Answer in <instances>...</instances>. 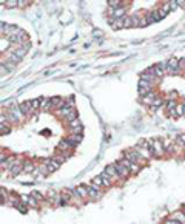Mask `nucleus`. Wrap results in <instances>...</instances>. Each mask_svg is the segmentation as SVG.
I'll return each mask as SVG.
<instances>
[{
	"label": "nucleus",
	"mask_w": 185,
	"mask_h": 224,
	"mask_svg": "<svg viewBox=\"0 0 185 224\" xmlns=\"http://www.w3.org/2000/svg\"><path fill=\"white\" fill-rule=\"evenodd\" d=\"M140 79L142 80H147V82H150L151 85H156V83H159L160 82V79L156 76V73H154V67H150L147 71H144L142 74H140Z\"/></svg>",
	"instance_id": "nucleus-1"
},
{
	"label": "nucleus",
	"mask_w": 185,
	"mask_h": 224,
	"mask_svg": "<svg viewBox=\"0 0 185 224\" xmlns=\"http://www.w3.org/2000/svg\"><path fill=\"white\" fill-rule=\"evenodd\" d=\"M167 73L168 74H179V73H182V70H180V67H179V59L177 57H170L168 60H167Z\"/></svg>",
	"instance_id": "nucleus-2"
},
{
	"label": "nucleus",
	"mask_w": 185,
	"mask_h": 224,
	"mask_svg": "<svg viewBox=\"0 0 185 224\" xmlns=\"http://www.w3.org/2000/svg\"><path fill=\"white\" fill-rule=\"evenodd\" d=\"M86 189H88V195H89V199H92V201H97V199H100L102 196H104V190L100 189V187H97V185H94V184H88L86 185Z\"/></svg>",
	"instance_id": "nucleus-3"
},
{
	"label": "nucleus",
	"mask_w": 185,
	"mask_h": 224,
	"mask_svg": "<svg viewBox=\"0 0 185 224\" xmlns=\"http://www.w3.org/2000/svg\"><path fill=\"white\" fill-rule=\"evenodd\" d=\"M124 158H127V159H130V161H133V162H137L139 165H144L147 161L134 150V149H131V150H125L124 152Z\"/></svg>",
	"instance_id": "nucleus-4"
},
{
	"label": "nucleus",
	"mask_w": 185,
	"mask_h": 224,
	"mask_svg": "<svg viewBox=\"0 0 185 224\" xmlns=\"http://www.w3.org/2000/svg\"><path fill=\"white\" fill-rule=\"evenodd\" d=\"M151 152H153V155L157 156V158L163 156V153H165L163 142H162L160 139H154V141H151Z\"/></svg>",
	"instance_id": "nucleus-5"
},
{
	"label": "nucleus",
	"mask_w": 185,
	"mask_h": 224,
	"mask_svg": "<svg viewBox=\"0 0 185 224\" xmlns=\"http://www.w3.org/2000/svg\"><path fill=\"white\" fill-rule=\"evenodd\" d=\"M119 162H120L122 165H125V167L131 172V175H137V173L140 172V167H142V165H139L137 162H133V161H130V159H127V158H122Z\"/></svg>",
	"instance_id": "nucleus-6"
},
{
	"label": "nucleus",
	"mask_w": 185,
	"mask_h": 224,
	"mask_svg": "<svg viewBox=\"0 0 185 224\" xmlns=\"http://www.w3.org/2000/svg\"><path fill=\"white\" fill-rule=\"evenodd\" d=\"M68 130H69V135H82V130H83V125L80 122V119H74L73 122L68 124Z\"/></svg>",
	"instance_id": "nucleus-7"
},
{
	"label": "nucleus",
	"mask_w": 185,
	"mask_h": 224,
	"mask_svg": "<svg viewBox=\"0 0 185 224\" xmlns=\"http://www.w3.org/2000/svg\"><path fill=\"white\" fill-rule=\"evenodd\" d=\"M73 190H74V196H76L79 201H83V199H88V198H89L86 185H77V187H74Z\"/></svg>",
	"instance_id": "nucleus-8"
},
{
	"label": "nucleus",
	"mask_w": 185,
	"mask_h": 224,
	"mask_svg": "<svg viewBox=\"0 0 185 224\" xmlns=\"http://www.w3.org/2000/svg\"><path fill=\"white\" fill-rule=\"evenodd\" d=\"M153 87L154 85H151L150 82H147V80H139V83H137V88H139V93H140V96H145V94H148V93H151V90H153Z\"/></svg>",
	"instance_id": "nucleus-9"
},
{
	"label": "nucleus",
	"mask_w": 185,
	"mask_h": 224,
	"mask_svg": "<svg viewBox=\"0 0 185 224\" xmlns=\"http://www.w3.org/2000/svg\"><path fill=\"white\" fill-rule=\"evenodd\" d=\"M42 164H45V165H46L48 173H54V172L60 167V164H59L54 158H46V159H43V162H42Z\"/></svg>",
	"instance_id": "nucleus-10"
},
{
	"label": "nucleus",
	"mask_w": 185,
	"mask_h": 224,
	"mask_svg": "<svg viewBox=\"0 0 185 224\" xmlns=\"http://www.w3.org/2000/svg\"><path fill=\"white\" fill-rule=\"evenodd\" d=\"M134 150H136V152H137V153H139V155H140V156H142L144 159H145V161H148V159H151V158L154 156V155H153V152H151L150 149H145V147H140L139 144H137V145L134 147Z\"/></svg>",
	"instance_id": "nucleus-11"
},
{
	"label": "nucleus",
	"mask_w": 185,
	"mask_h": 224,
	"mask_svg": "<svg viewBox=\"0 0 185 224\" xmlns=\"http://www.w3.org/2000/svg\"><path fill=\"white\" fill-rule=\"evenodd\" d=\"M20 201L23 204H26L28 207H33V209H37L39 207V201H36L31 195H20Z\"/></svg>",
	"instance_id": "nucleus-12"
},
{
	"label": "nucleus",
	"mask_w": 185,
	"mask_h": 224,
	"mask_svg": "<svg viewBox=\"0 0 185 224\" xmlns=\"http://www.w3.org/2000/svg\"><path fill=\"white\" fill-rule=\"evenodd\" d=\"M57 150H59L60 153L69 156V150H73V147L69 145V142H68L66 139H62V141H59V144H57Z\"/></svg>",
	"instance_id": "nucleus-13"
},
{
	"label": "nucleus",
	"mask_w": 185,
	"mask_h": 224,
	"mask_svg": "<svg viewBox=\"0 0 185 224\" xmlns=\"http://www.w3.org/2000/svg\"><path fill=\"white\" fill-rule=\"evenodd\" d=\"M104 172L110 175V178L113 179V182H114V181H119V179H122V178L119 176V173H117V170H116V165H114V164H110V165H107Z\"/></svg>",
	"instance_id": "nucleus-14"
},
{
	"label": "nucleus",
	"mask_w": 185,
	"mask_h": 224,
	"mask_svg": "<svg viewBox=\"0 0 185 224\" xmlns=\"http://www.w3.org/2000/svg\"><path fill=\"white\" fill-rule=\"evenodd\" d=\"M74 108H69L68 105H65V107H62V108H59L57 111H56V115H57V118H60V119H66L68 116H69V113H71V111H73Z\"/></svg>",
	"instance_id": "nucleus-15"
},
{
	"label": "nucleus",
	"mask_w": 185,
	"mask_h": 224,
	"mask_svg": "<svg viewBox=\"0 0 185 224\" xmlns=\"http://www.w3.org/2000/svg\"><path fill=\"white\" fill-rule=\"evenodd\" d=\"M114 165H116V170H117V173H119V176H120L122 179H125V178H128V176L131 175V172H130L125 165H122L120 162H116Z\"/></svg>",
	"instance_id": "nucleus-16"
},
{
	"label": "nucleus",
	"mask_w": 185,
	"mask_h": 224,
	"mask_svg": "<svg viewBox=\"0 0 185 224\" xmlns=\"http://www.w3.org/2000/svg\"><path fill=\"white\" fill-rule=\"evenodd\" d=\"M68 142H69V145L74 149V147H77L80 142H82V139H83V136L82 135H69L68 138H65Z\"/></svg>",
	"instance_id": "nucleus-17"
},
{
	"label": "nucleus",
	"mask_w": 185,
	"mask_h": 224,
	"mask_svg": "<svg viewBox=\"0 0 185 224\" xmlns=\"http://www.w3.org/2000/svg\"><path fill=\"white\" fill-rule=\"evenodd\" d=\"M156 99H157V93H156V91H151V93H148V94L142 96V104H145V105H150V107H151V104H153Z\"/></svg>",
	"instance_id": "nucleus-18"
},
{
	"label": "nucleus",
	"mask_w": 185,
	"mask_h": 224,
	"mask_svg": "<svg viewBox=\"0 0 185 224\" xmlns=\"http://www.w3.org/2000/svg\"><path fill=\"white\" fill-rule=\"evenodd\" d=\"M145 17H147V20H148V25H151V23H154V22L162 20L157 11H150V13H147V14H145Z\"/></svg>",
	"instance_id": "nucleus-19"
},
{
	"label": "nucleus",
	"mask_w": 185,
	"mask_h": 224,
	"mask_svg": "<svg viewBox=\"0 0 185 224\" xmlns=\"http://www.w3.org/2000/svg\"><path fill=\"white\" fill-rule=\"evenodd\" d=\"M19 107H20V110H22V113H23L25 116H28V115H31V113H33V107H31V100L22 102V104H19Z\"/></svg>",
	"instance_id": "nucleus-20"
},
{
	"label": "nucleus",
	"mask_w": 185,
	"mask_h": 224,
	"mask_svg": "<svg viewBox=\"0 0 185 224\" xmlns=\"http://www.w3.org/2000/svg\"><path fill=\"white\" fill-rule=\"evenodd\" d=\"M8 53H13V54H16V56H17V57L22 60V59L26 56V53H28V51H26L25 48H22V47H14V48H11Z\"/></svg>",
	"instance_id": "nucleus-21"
},
{
	"label": "nucleus",
	"mask_w": 185,
	"mask_h": 224,
	"mask_svg": "<svg viewBox=\"0 0 185 224\" xmlns=\"http://www.w3.org/2000/svg\"><path fill=\"white\" fill-rule=\"evenodd\" d=\"M108 22H110V25H111V28L113 30H122L124 28V19H108Z\"/></svg>",
	"instance_id": "nucleus-22"
},
{
	"label": "nucleus",
	"mask_w": 185,
	"mask_h": 224,
	"mask_svg": "<svg viewBox=\"0 0 185 224\" xmlns=\"http://www.w3.org/2000/svg\"><path fill=\"white\" fill-rule=\"evenodd\" d=\"M23 172L25 173H34L36 172V164L31 161H23Z\"/></svg>",
	"instance_id": "nucleus-23"
},
{
	"label": "nucleus",
	"mask_w": 185,
	"mask_h": 224,
	"mask_svg": "<svg viewBox=\"0 0 185 224\" xmlns=\"http://www.w3.org/2000/svg\"><path fill=\"white\" fill-rule=\"evenodd\" d=\"M127 16V8L125 6H120V8H117L116 11H114V16H113V19H124Z\"/></svg>",
	"instance_id": "nucleus-24"
},
{
	"label": "nucleus",
	"mask_w": 185,
	"mask_h": 224,
	"mask_svg": "<svg viewBox=\"0 0 185 224\" xmlns=\"http://www.w3.org/2000/svg\"><path fill=\"white\" fill-rule=\"evenodd\" d=\"M171 219H176V221H179V222H185V215H183V212L182 210H179V212H174L171 216H170Z\"/></svg>",
	"instance_id": "nucleus-25"
},
{
	"label": "nucleus",
	"mask_w": 185,
	"mask_h": 224,
	"mask_svg": "<svg viewBox=\"0 0 185 224\" xmlns=\"http://www.w3.org/2000/svg\"><path fill=\"white\" fill-rule=\"evenodd\" d=\"M162 105H163V99H162V97H157V99L151 104V107H150V108H151V111H156V110H159Z\"/></svg>",
	"instance_id": "nucleus-26"
},
{
	"label": "nucleus",
	"mask_w": 185,
	"mask_h": 224,
	"mask_svg": "<svg viewBox=\"0 0 185 224\" xmlns=\"http://www.w3.org/2000/svg\"><path fill=\"white\" fill-rule=\"evenodd\" d=\"M108 6L110 8H114V10H117V8H120V6H124V2L122 0H108Z\"/></svg>",
	"instance_id": "nucleus-27"
},
{
	"label": "nucleus",
	"mask_w": 185,
	"mask_h": 224,
	"mask_svg": "<svg viewBox=\"0 0 185 224\" xmlns=\"http://www.w3.org/2000/svg\"><path fill=\"white\" fill-rule=\"evenodd\" d=\"M11 132V127H10V122H3V124H0V135H6Z\"/></svg>",
	"instance_id": "nucleus-28"
},
{
	"label": "nucleus",
	"mask_w": 185,
	"mask_h": 224,
	"mask_svg": "<svg viewBox=\"0 0 185 224\" xmlns=\"http://www.w3.org/2000/svg\"><path fill=\"white\" fill-rule=\"evenodd\" d=\"M133 28H140V14H131Z\"/></svg>",
	"instance_id": "nucleus-29"
},
{
	"label": "nucleus",
	"mask_w": 185,
	"mask_h": 224,
	"mask_svg": "<svg viewBox=\"0 0 185 224\" xmlns=\"http://www.w3.org/2000/svg\"><path fill=\"white\" fill-rule=\"evenodd\" d=\"M92 184H94V185H97V187H105V182H104V178L99 175V176H94V178H92Z\"/></svg>",
	"instance_id": "nucleus-30"
},
{
	"label": "nucleus",
	"mask_w": 185,
	"mask_h": 224,
	"mask_svg": "<svg viewBox=\"0 0 185 224\" xmlns=\"http://www.w3.org/2000/svg\"><path fill=\"white\" fill-rule=\"evenodd\" d=\"M174 113H176V116H185V105L183 104H177Z\"/></svg>",
	"instance_id": "nucleus-31"
},
{
	"label": "nucleus",
	"mask_w": 185,
	"mask_h": 224,
	"mask_svg": "<svg viewBox=\"0 0 185 224\" xmlns=\"http://www.w3.org/2000/svg\"><path fill=\"white\" fill-rule=\"evenodd\" d=\"M30 195H31V196H33V198H34L36 201H39V202H42V201L45 199L43 193H40V192H37V190H33V192H31Z\"/></svg>",
	"instance_id": "nucleus-32"
},
{
	"label": "nucleus",
	"mask_w": 185,
	"mask_h": 224,
	"mask_svg": "<svg viewBox=\"0 0 185 224\" xmlns=\"http://www.w3.org/2000/svg\"><path fill=\"white\" fill-rule=\"evenodd\" d=\"M179 147H185V133H180V135H177V138H176V141H174Z\"/></svg>",
	"instance_id": "nucleus-33"
},
{
	"label": "nucleus",
	"mask_w": 185,
	"mask_h": 224,
	"mask_svg": "<svg viewBox=\"0 0 185 224\" xmlns=\"http://www.w3.org/2000/svg\"><path fill=\"white\" fill-rule=\"evenodd\" d=\"M0 199H2V204H8V199H10V196H8V193H6V190L2 187L0 189Z\"/></svg>",
	"instance_id": "nucleus-34"
},
{
	"label": "nucleus",
	"mask_w": 185,
	"mask_h": 224,
	"mask_svg": "<svg viewBox=\"0 0 185 224\" xmlns=\"http://www.w3.org/2000/svg\"><path fill=\"white\" fill-rule=\"evenodd\" d=\"M3 5H6V8H16V6H19V0H3L2 2Z\"/></svg>",
	"instance_id": "nucleus-35"
},
{
	"label": "nucleus",
	"mask_w": 185,
	"mask_h": 224,
	"mask_svg": "<svg viewBox=\"0 0 185 224\" xmlns=\"http://www.w3.org/2000/svg\"><path fill=\"white\" fill-rule=\"evenodd\" d=\"M124 28H133V20H131V16H125L124 17Z\"/></svg>",
	"instance_id": "nucleus-36"
},
{
	"label": "nucleus",
	"mask_w": 185,
	"mask_h": 224,
	"mask_svg": "<svg viewBox=\"0 0 185 224\" xmlns=\"http://www.w3.org/2000/svg\"><path fill=\"white\" fill-rule=\"evenodd\" d=\"M53 158H54L59 164H63V162L66 161V158H68V156H66V155H63V153H57V155H54Z\"/></svg>",
	"instance_id": "nucleus-37"
},
{
	"label": "nucleus",
	"mask_w": 185,
	"mask_h": 224,
	"mask_svg": "<svg viewBox=\"0 0 185 224\" xmlns=\"http://www.w3.org/2000/svg\"><path fill=\"white\" fill-rule=\"evenodd\" d=\"M8 60H10V62H13V63H16V65L20 62V59H19L16 54H13V53H8Z\"/></svg>",
	"instance_id": "nucleus-38"
},
{
	"label": "nucleus",
	"mask_w": 185,
	"mask_h": 224,
	"mask_svg": "<svg viewBox=\"0 0 185 224\" xmlns=\"http://www.w3.org/2000/svg\"><path fill=\"white\" fill-rule=\"evenodd\" d=\"M105 34L102 30H92V37H96V39H102Z\"/></svg>",
	"instance_id": "nucleus-39"
},
{
	"label": "nucleus",
	"mask_w": 185,
	"mask_h": 224,
	"mask_svg": "<svg viewBox=\"0 0 185 224\" xmlns=\"http://www.w3.org/2000/svg\"><path fill=\"white\" fill-rule=\"evenodd\" d=\"M10 45H11V42H10V40H6V39L3 37V39H2V53H5V48H6V50H10V48H11Z\"/></svg>",
	"instance_id": "nucleus-40"
},
{
	"label": "nucleus",
	"mask_w": 185,
	"mask_h": 224,
	"mask_svg": "<svg viewBox=\"0 0 185 224\" xmlns=\"http://www.w3.org/2000/svg\"><path fill=\"white\" fill-rule=\"evenodd\" d=\"M31 107H33V111L34 110H39L40 108V99H33L31 100Z\"/></svg>",
	"instance_id": "nucleus-41"
},
{
	"label": "nucleus",
	"mask_w": 185,
	"mask_h": 224,
	"mask_svg": "<svg viewBox=\"0 0 185 224\" xmlns=\"http://www.w3.org/2000/svg\"><path fill=\"white\" fill-rule=\"evenodd\" d=\"M16 209H17L19 212H22V213H26V212H28V206H26V204H23V202H20Z\"/></svg>",
	"instance_id": "nucleus-42"
},
{
	"label": "nucleus",
	"mask_w": 185,
	"mask_h": 224,
	"mask_svg": "<svg viewBox=\"0 0 185 224\" xmlns=\"http://www.w3.org/2000/svg\"><path fill=\"white\" fill-rule=\"evenodd\" d=\"M163 224H182V222H179V221H176V219H171V218H167V219L163 221Z\"/></svg>",
	"instance_id": "nucleus-43"
},
{
	"label": "nucleus",
	"mask_w": 185,
	"mask_h": 224,
	"mask_svg": "<svg viewBox=\"0 0 185 224\" xmlns=\"http://www.w3.org/2000/svg\"><path fill=\"white\" fill-rule=\"evenodd\" d=\"M28 3H30V2H26V0H19V6H20V8L28 6Z\"/></svg>",
	"instance_id": "nucleus-44"
},
{
	"label": "nucleus",
	"mask_w": 185,
	"mask_h": 224,
	"mask_svg": "<svg viewBox=\"0 0 185 224\" xmlns=\"http://www.w3.org/2000/svg\"><path fill=\"white\" fill-rule=\"evenodd\" d=\"M157 13H159V16H160V19H165V17H167V13H165V11H163L162 8H159V10H157Z\"/></svg>",
	"instance_id": "nucleus-45"
},
{
	"label": "nucleus",
	"mask_w": 185,
	"mask_h": 224,
	"mask_svg": "<svg viewBox=\"0 0 185 224\" xmlns=\"http://www.w3.org/2000/svg\"><path fill=\"white\" fill-rule=\"evenodd\" d=\"M22 48H25V50H26V51H28V50H30V48H31V40H28V42H25V43H23V45H22Z\"/></svg>",
	"instance_id": "nucleus-46"
},
{
	"label": "nucleus",
	"mask_w": 185,
	"mask_h": 224,
	"mask_svg": "<svg viewBox=\"0 0 185 224\" xmlns=\"http://www.w3.org/2000/svg\"><path fill=\"white\" fill-rule=\"evenodd\" d=\"M170 6H171V10H176V8L179 6V3H177V2H174V0H173V2H170Z\"/></svg>",
	"instance_id": "nucleus-47"
},
{
	"label": "nucleus",
	"mask_w": 185,
	"mask_h": 224,
	"mask_svg": "<svg viewBox=\"0 0 185 224\" xmlns=\"http://www.w3.org/2000/svg\"><path fill=\"white\" fill-rule=\"evenodd\" d=\"M177 3H179L180 6H185V2H183V0H180V2H177Z\"/></svg>",
	"instance_id": "nucleus-48"
},
{
	"label": "nucleus",
	"mask_w": 185,
	"mask_h": 224,
	"mask_svg": "<svg viewBox=\"0 0 185 224\" xmlns=\"http://www.w3.org/2000/svg\"><path fill=\"white\" fill-rule=\"evenodd\" d=\"M182 212H183V215H185V207H183V209H182Z\"/></svg>",
	"instance_id": "nucleus-49"
},
{
	"label": "nucleus",
	"mask_w": 185,
	"mask_h": 224,
	"mask_svg": "<svg viewBox=\"0 0 185 224\" xmlns=\"http://www.w3.org/2000/svg\"><path fill=\"white\" fill-rule=\"evenodd\" d=\"M183 105H185V104H183Z\"/></svg>",
	"instance_id": "nucleus-50"
}]
</instances>
